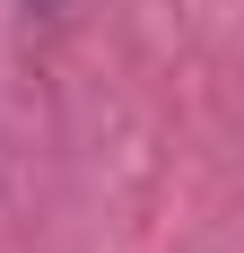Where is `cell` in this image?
<instances>
[{"mask_svg": "<svg viewBox=\"0 0 244 253\" xmlns=\"http://www.w3.org/2000/svg\"><path fill=\"white\" fill-rule=\"evenodd\" d=\"M35 9H52V0H35Z\"/></svg>", "mask_w": 244, "mask_h": 253, "instance_id": "6da1fadb", "label": "cell"}]
</instances>
